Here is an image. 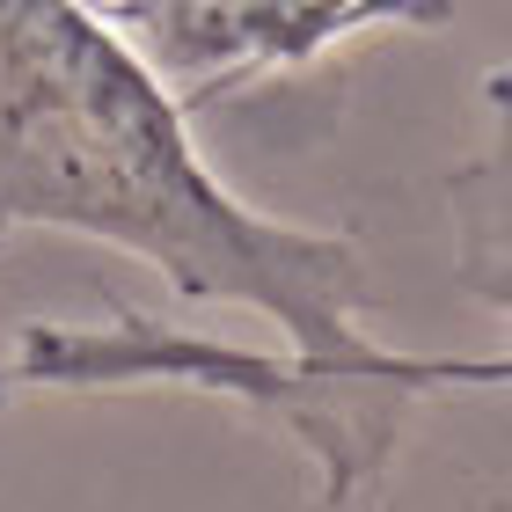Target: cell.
Instances as JSON below:
<instances>
[{"mask_svg":"<svg viewBox=\"0 0 512 512\" xmlns=\"http://www.w3.org/2000/svg\"><path fill=\"white\" fill-rule=\"evenodd\" d=\"M15 227L132 249L183 300L271 315L293 352L264 359L118 308L110 330H22V352L0 359V395L191 381L286 417L322 461V505H352L388 469L395 432L337 388L344 366L374 352L359 330V308L374 300L366 256L344 235L249 213L191 147L183 96L88 0H0V242Z\"/></svg>","mask_w":512,"mask_h":512,"instance_id":"cell-1","label":"cell"},{"mask_svg":"<svg viewBox=\"0 0 512 512\" xmlns=\"http://www.w3.org/2000/svg\"><path fill=\"white\" fill-rule=\"evenodd\" d=\"M447 205H454V278H461V293H476L483 308L512 315V103L498 110L491 147L447 176ZM337 388L374 425L403 432V410L432 388H512V352L505 359H410V352L374 344V352H359L337 374Z\"/></svg>","mask_w":512,"mask_h":512,"instance_id":"cell-3","label":"cell"},{"mask_svg":"<svg viewBox=\"0 0 512 512\" xmlns=\"http://www.w3.org/2000/svg\"><path fill=\"white\" fill-rule=\"evenodd\" d=\"M147 44L154 74H183V110L220 103L278 66H308L381 22H447L454 0H96Z\"/></svg>","mask_w":512,"mask_h":512,"instance_id":"cell-2","label":"cell"}]
</instances>
